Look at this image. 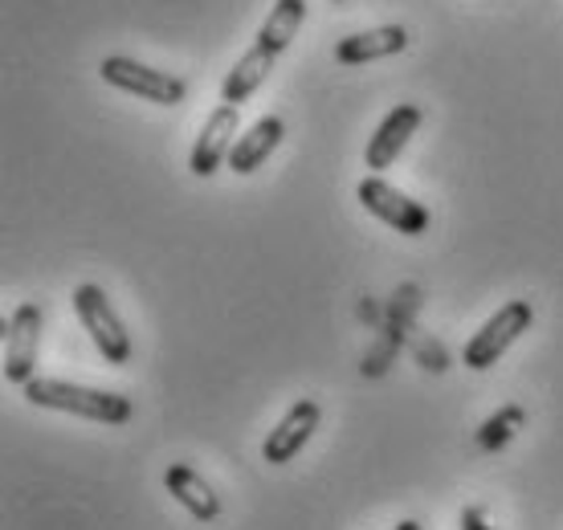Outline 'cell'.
I'll return each mask as SVG.
<instances>
[{"label":"cell","mask_w":563,"mask_h":530,"mask_svg":"<svg viewBox=\"0 0 563 530\" xmlns=\"http://www.w3.org/2000/svg\"><path fill=\"white\" fill-rule=\"evenodd\" d=\"M396 530H424V527H421V522H417V518H405V522H400V527H396Z\"/></svg>","instance_id":"cell-16"},{"label":"cell","mask_w":563,"mask_h":530,"mask_svg":"<svg viewBox=\"0 0 563 530\" xmlns=\"http://www.w3.org/2000/svg\"><path fill=\"white\" fill-rule=\"evenodd\" d=\"M462 530H494V527L486 522V515H482L478 506H465V510H462Z\"/></svg>","instance_id":"cell-15"},{"label":"cell","mask_w":563,"mask_h":530,"mask_svg":"<svg viewBox=\"0 0 563 530\" xmlns=\"http://www.w3.org/2000/svg\"><path fill=\"white\" fill-rule=\"evenodd\" d=\"M355 200H360L376 221H384L388 229L405 233V238H421L424 229H429V209H424L421 200L405 196L396 184L380 180V176H364L360 188H355Z\"/></svg>","instance_id":"cell-6"},{"label":"cell","mask_w":563,"mask_h":530,"mask_svg":"<svg viewBox=\"0 0 563 530\" xmlns=\"http://www.w3.org/2000/svg\"><path fill=\"white\" fill-rule=\"evenodd\" d=\"M74 314H78V322L86 327V335H90V343H95V351H99L102 360L114 363V367L131 363V351H135L131 347V335L102 286L82 281V286L74 290Z\"/></svg>","instance_id":"cell-3"},{"label":"cell","mask_w":563,"mask_h":530,"mask_svg":"<svg viewBox=\"0 0 563 530\" xmlns=\"http://www.w3.org/2000/svg\"><path fill=\"white\" fill-rule=\"evenodd\" d=\"M331 4H343V0H331Z\"/></svg>","instance_id":"cell-17"},{"label":"cell","mask_w":563,"mask_h":530,"mask_svg":"<svg viewBox=\"0 0 563 530\" xmlns=\"http://www.w3.org/2000/svg\"><path fill=\"white\" fill-rule=\"evenodd\" d=\"M241 131V111L233 107V102H221L217 111L205 119V126H200L197 143H192V155H188V172L192 176H212V172L221 168L229 159V152H233V135Z\"/></svg>","instance_id":"cell-8"},{"label":"cell","mask_w":563,"mask_h":530,"mask_svg":"<svg viewBox=\"0 0 563 530\" xmlns=\"http://www.w3.org/2000/svg\"><path fill=\"white\" fill-rule=\"evenodd\" d=\"M37 347H42V307L21 302L4 327V379L25 388L37 379Z\"/></svg>","instance_id":"cell-7"},{"label":"cell","mask_w":563,"mask_h":530,"mask_svg":"<svg viewBox=\"0 0 563 530\" xmlns=\"http://www.w3.org/2000/svg\"><path fill=\"white\" fill-rule=\"evenodd\" d=\"M409 45V33L400 25H380V29H364V33H352L335 45V62L339 66H367V62H380V57H393Z\"/></svg>","instance_id":"cell-11"},{"label":"cell","mask_w":563,"mask_h":530,"mask_svg":"<svg viewBox=\"0 0 563 530\" xmlns=\"http://www.w3.org/2000/svg\"><path fill=\"white\" fill-rule=\"evenodd\" d=\"M522 424H527V412H522L519 405H510V408H503V412H494L490 420H482L478 449H486V453H498L503 445H510V441H515V433H519Z\"/></svg>","instance_id":"cell-14"},{"label":"cell","mask_w":563,"mask_h":530,"mask_svg":"<svg viewBox=\"0 0 563 530\" xmlns=\"http://www.w3.org/2000/svg\"><path fill=\"white\" fill-rule=\"evenodd\" d=\"M164 486H168L172 498L197 518V522H217V518H221V498L212 494V486L192 470V465H168Z\"/></svg>","instance_id":"cell-13"},{"label":"cell","mask_w":563,"mask_h":530,"mask_svg":"<svg viewBox=\"0 0 563 530\" xmlns=\"http://www.w3.org/2000/svg\"><path fill=\"white\" fill-rule=\"evenodd\" d=\"M417 126H421V107H412V102L393 107V111L384 114V123L376 126V135L367 140V152H364L367 168L376 172V176L384 168H393L396 159H400V152L409 147V140L417 135Z\"/></svg>","instance_id":"cell-10"},{"label":"cell","mask_w":563,"mask_h":530,"mask_svg":"<svg viewBox=\"0 0 563 530\" xmlns=\"http://www.w3.org/2000/svg\"><path fill=\"white\" fill-rule=\"evenodd\" d=\"M319 424H323V408H319V400H298V405H290V412L269 429L266 445H262V457H266L269 465L295 461L298 453L307 449V441L314 437Z\"/></svg>","instance_id":"cell-9"},{"label":"cell","mask_w":563,"mask_h":530,"mask_svg":"<svg viewBox=\"0 0 563 530\" xmlns=\"http://www.w3.org/2000/svg\"><path fill=\"white\" fill-rule=\"evenodd\" d=\"M25 400L37 408H54V412H70V417L95 420V424H128L135 417V405L119 391L86 388V384H66V379H29Z\"/></svg>","instance_id":"cell-2"},{"label":"cell","mask_w":563,"mask_h":530,"mask_svg":"<svg viewBox=\"0 0 563 530\" xmlns=\"http://www.w3.org/2000/svg\"><path fill=\"white\" fill-rule=\"evenodd\" d=\"M531 322H536V307H531L527 298H510L507 307H498L490 319L474 331V339H470L462 351V363L470 372L494 367V363L507 355L510 343H519V339L531 331Z\"/></svg>","instance_id":"cell-4"},{"label":"cell","mask_w":563,"mask_h":530,"mask_svg":"<svg viewBox=\"0 0 563 530\" xmlns=\"http://www.w3.org/2000/svg\"><path fill=\"white\" fill-rule=\"evenodd\" d=\"M99 74L107 86L123 90V95L147 98L155 107H176V102H184V95H188L184 78H176V74H168V70H152V66H143V62L123 57V54L102 57Z\"/></svg>","instance_id":"cell-5"},{"label":"cell","mask_w":563,"mask_h":530,"mask_svg":"<svg viewBox=\"0 0 563 530\" xmlns=\"http://www.w3.org/2000/svg\"><path fill=\"white\" fill-rule=\"evenodd\" d=\"M307 21V0H278L274 9H269L266 25L257 29V42L241 54V62L233 70L225 74V82H221V102H245V98L254 95L257 86L266 82L269 70L278 66V57L290 49V42L298 37V25Z\"/></svg>","instance_id":"cell-1"},{"label":"cell","mask_w":563,"mask_h":530,"mask_svg":"<svg viewBox=\"0 0 563 530\" xmlns=\"http://www.w3.org/2000/svg\"><path fill=\"white\" fill-rule=\"evenodd\" d=\"M282 135H286V123H282L278 114L257 119L250 131H241V135H238L233 152H229V168L238 172V176H250V172H257L269 155H274V147L282 143Z\"/></svg>","instance_id":"cell-12"}]
</instances>
